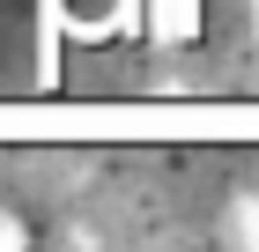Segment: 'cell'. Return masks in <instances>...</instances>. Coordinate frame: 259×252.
Here are the masks:
<instances>
[{"mask_svg":"<svg viewBox=\"0 0 259 252\" xmlns=\"http://www.w3.org/2000/svg\"><path fill=\"white\" fill-rule=\"evenodd\" d=\"M0 252H30V237H22L15 215H0Z\"/></svg>","mask_w":259,"mask_h":252,"instance_id":"2","label":"cell"},{"mask_svg":"<svg viewBox=\"0 0 259 252\" xmlns=\"http://www.w3.org/2000/svg\"><path fill=\"white\" fill-rule=\"evenodd\" d=\"M230 252H259V193L230 200Z\"/></svg>","mask_w":259,"mask_h":252,"instance_id":"1","label":"cell"}]
</instances>
